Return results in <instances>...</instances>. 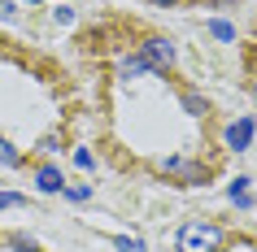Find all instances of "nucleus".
<instances>
[{"instance_id":"f03ea898","label":"nucleus","mask_w":257,"mask_h":252,"mask_svg":"<svg viewBox=\"0 0 257 252\" xmlns=\"http://www.w3.org/2000/svg\"><path fill=\"white\" fill-rule=\"evenodd\" d=\"M140 57L149 61V70H166V66H175V44L162 40V35H153V40H144Z\"/></svg>"},{"instance_id":"7ed1b4c3","label":"nucleus","mask_w":257,"mask_h":252,"mask_svg":"<svg viewBox=\"0 0 257 252\" xmlns=\"http://www.w3.org/2000/svg\"><path fill=\"white\" fill-rule=\"evenodd\" d=\"M248 144H253V118H235V122L227 126V148L244 152Z\"/></svg>"},{"instance_id":"39448f33","label":"nucleus","mask_w":257,"mask_h":252,"mask_svg":"<svg viewBox=\"0 0 257 252\" xmlns=\"http://www.w3.org/2000/svg\"><path fill=\"white\" fill-rule=\"evenodd\" d=\"M140 74H149V61L144 57H126L122 61V79H140Z\"/></svg>"},{"instance_id":"9b49d317","label":"nucleus","mask_w":257,"mask_h":252,"mask_svg":"<svg viewBox=\"0 0 257 252\" xmlns=\"http://www.w3.org/2000/svg\"><path fill=\"white\" fill-rule=\"evenodd\" d=\"M74 165H79V170H92V152H87V148H79V152H74Z\"/></svg>"},{"instance_id":"1a4fd4ad","label":"nucleus","mask_w":257,"mask_h":252,"mask_svg":"<svg viewBox=\"0 0 257 252\" xmlns=\"http://www.w3.org/2000/svg\"><path fill=\"white\" fill-rule=\"evenodd\" d=\"M209 31H214L218 40H235V27H231V22H214Z\"/></svg>"},{"instance_id":"9d476101","label":"nucleus","mask_w":257,"mask_h":252,"mask_svg":"<svg viewBox=\"0 0 257 252\" xmlns=\"http://www.w3.org/2000/svg\"><path fill=\"white\" fill-rule=\"evenodd\" d=\"M183 105H188L192 118H201V113H205V100H196V96H183Z\"/></svg>"},{"instance_id":"423d86ee","label":"nucleus","mask_w":257,"mask_h":252,"mask_svg":"<svg viewBox=\"0 0 257 252\" xmlns=\"http://www.w3.org/2000/svg\"><path fill=\"white\" fill-rule=\"evenodd\" d=\"M0 165H22V152H18L5 135H0Z\"/></svg>"},{"instance_id":"f257e3e1","label":"nucleus","mask_w":257,"mask_h":252,"mask_svg":"<svg viewBox=\"0 0 257 252\" xmlns=\"http://www.w3.org/2000/svg\"><path fill=\"white\" fill-rule=\"evenodd\" d=\"M222 248V230L214 222H188L179 230V252H218Z\"/></svg>"},{"instance_id":"ddd939ff","label":"nucleus","mask_w":257,"mask_h":252,"mask_svg":"<svg viewBox=\"0 0 257 252\" xmlns=\"http://www.w3.org/2000/svg\"><path fill=\"white\" fill-rule=\"evenodd\" d=\"M149 5H179V0H149Z\"/></svg>"},{"instance_id":"6e6552de","label":"nucleus","mask_w":257,"mask_h":252,"mask_svg":"<svg viewBox=\"0 0 257 252\" xmlns=\"http://www.w3.org/2000/svg\"><path fill=\"white\" fill-rule=\"evenodd\" d=\"M27 196H18V191H0V209H22Z\"/></svg>"},{"instance_id":"0eeeda50","label":"nucleus","mask_w":257,"mask_h":252,"mask_svg":"<svg viewBox=\"0 0 257 252\" xmlns=\"http://www.w3.org/2000/svg\"><path fill=\"white\" fill-rule=\"evenodd\" d=\"M113 243H118V252H144V239H131V235H118Z\"/></svg>"},{"instance_id":"20e7f679","label":"nucleus","mask_w":257,"mask_h":252,"mask_svg":"<svg viewBox=\"0 0 257 252\" xmlns=\"http://www.w3.org/2000/svg\"><path fill=\"white\" fill-rule=\"evenodd\" d=\"M35 178H40V191H61V170L57 165H44Z\"/></svg>"},{"instance_id":"f8f14e48","label":"nucleus","mask_w":257,"mask_h":252,"mask_svg":"<svg viewBox=\"0 0 257 252\" xmlns=\"http://www.w3.org/2000/svg\"><path fill=\"white\" fill-rule=\"evenodd\" d=\"M0 22H14V5L9 0H0Z\"/></svg>"},{"instance_id":"4468645a","label":"nucleus","mask_w":257,"mask_h":252,"mask_svg":"<svg viewBox=\"0 0 257 252\" xmlns=\"http://www.w3.org/2000/svg\"><path fill=\"white\" fill-rule=\"evenodd\" d=\"M31 5H40V0H31Z\"/></svg>"}]
</instances>
